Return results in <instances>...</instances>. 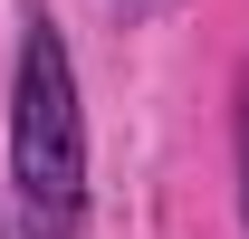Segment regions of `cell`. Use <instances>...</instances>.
<instances>
[{
	"label": "cell",
	"mask_w": 249,
	"mask_h": 239,
	"mask_svg": "<svg viewBox=\"0 0 249 239\" xmlns=\"http://www.w3.org/2000/svg\"><path fill=\"white\" fill-rule=\"evenodd\" d=\"M10 201L19 239H87V105H77V58L48 19H29L10 77Z\"/></svg>",
	"instance_id": "obj_1"
},
{
	"label": "cell",
	"mask_w": 249,
	"mask_h": 239,
	"mask_svg": "<svg viewBox=\"0 0 249 239\" xmlns=\"http://www.w3.org/2000/svg\"><path fill=\"white\" fill-rule=\"evenodd\" d=\"M230 144H240V220H249V67H240V115H230Z\"/></svg>",
	"instance_id": "obj_2"
}]
</instances>
